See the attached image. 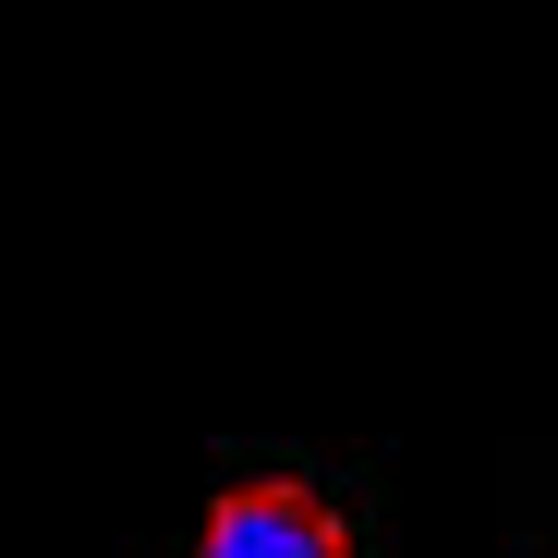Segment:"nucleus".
Wrapping results in <instances>:
<instances>
[{
  "mask_svg": "<svg viewBox=\"0 0 558 558\" xmlns=\"http://www.w3.org/2000/svg\"><path fill=\"white\" fill-rule=\"evenodd\" d=\"M195 558H364V546H352V522H340L316 486L255 474V486H219V498H207Z\"/></svg>",
  "mask_w": 558,
  "mask_h": 558,
  "instance_id": "obj_1",
  "label": "nucleus"
}]
</instances>
